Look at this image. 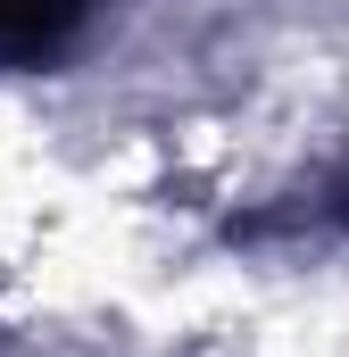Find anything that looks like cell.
Wrapping results in <instances>:
<instances>
[{"label": "cell", "instance_id": "1", "mask_svg": "<svg viewBox=\"0 0 349 357\" xmlns=\"http://www.w3.org/2000/svg\"><path fill=\"white\" fill-rule=\"evenodd\" d=\"M91 0H0V59H42L84 25Z\"/></svg>", "mask_w": 349, "mask_h": 357}]
</instances>
